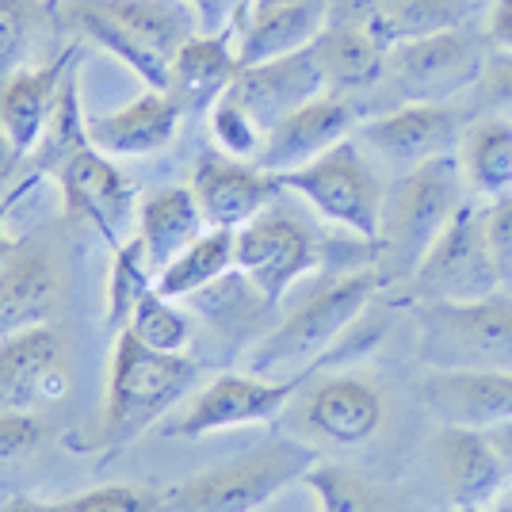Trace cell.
Instances as JSON below:
<instances>
[{
  "mask_svg": "<svg viewBox=\"0 0 512 512\" xmlns=\"http://www.w3.org/2000/svg\"><path fill=\"white\" fill-rule=\"evenodd\" d=\"M39 157H43V169L62 188L65 211L73 218H88L107 237V245L119 249L123 230L134 214L138 188L111 165L107 153H100L88 142L81 104H77V73L65 81L46 138L39 142Z\"/></svg>",
  "mask_w": 512,
  "mask_h": 512,
  "instance_id": "6da1fadb",
  "label": "cell"
},
{
  "mask_svg": "<svg viewBox=\"0 0 512 512\" xmlns=\"http://www.w3.org/2000/svg\"><path fill=\"white\" fill-rule=\"evenodd\" d=\"M379 287H383V272L375 268L344 272L333 283H325L295 314H287L272 333L256 341V348L249 352V371H256L260 379H291L287 371L318 360L325 348L337 344V337L352 321H360L367 302L379 295Z\"/></svg>",
  "mask_w": 512,
  "mask_h": 512,
  "instance_id": "7a4b0ae2",
  "label": "cell"
},
{
  "mask_svg": "<svg viewBox=\"0 0 512 512\" xmlns=\"http://www.w3.org/2000/svg\"><path fill=\"white\" fill-rule=\"evenodd\" d=\"M318 463V451L299 440H272L264 448L237 455L226 467L195 474L188 482L161 493L157 512H256L283 486L302 482V474Z\"/></svg>",
  "mask_w": 512,
  "mask_h": 512,
  "instance_id": "3957f363",
  "label": "cell"
},
{
  "mask_svg": "<svg viewBox=\"0 0 512 512\" xmlns=\"http://www.w3.org/2000/svg\"><path fill=\"white\" fill-rule=\"evenodd\" d=\"M425 367L512 371V291H493L470 302H417Z\"/></svg>",
  "mask_w": 512,
  "mask_h": 512,
  "instance_id": "277c9868",
  "label": "cell"
},
{
  "mask_svg": "<svg viewBox=\"0 0 512 512\" xmlns=\"http://www.w3.org/2000/svg\"><path fill=\"white\" fill-rule=\"evenodd\" d=\"M195 363L184 352H157L142 344L130 329H119L111 379H107L104 440L127 444L146 425H153L180 394L192 386Z\"/></svg>",
  "mask_w": 512,
  "mask_h": 512,
  "instance_id": "5b68a950",
  "label": "cell"
},
{
  "mask_svg": "<svg viewBox=\"0 0 512 512\" xmlns=\"http://www.w3.org/2000/svg\"><path fill=\"white\" fill-rule=\"evenodd\" d=\"M272 176H276L279 192L302 195L321 218L352 230L356 237L375 241L383 234L386 188L379 172L371 169V161L363 157L356 138H344L341 146L325 150L299 169L272 172Z\"/></svg>",
  "mask_w": 512,
  "mask_h": 512,
  "instance_id": "8992f818",
  "label": "cell"
},
{
  "mask_svg": "<svg viewBox=\"0 0 512 512\" xmlns=\"http://www.w3.org/2000/svg\"><path fill=\"white\" fill-rule=\"evenodd\" d=\"M463 203H467V180L459 172V157L440 153L417 169L398 172V180L386 188L379 237L398 260L417 268Z\"/></svg>",
  "mask_w": 512,
  "mask_h": 512,
  "instance_id": "52a82bcc",
  "label": "cell"
},
{
  "mask_svg": "<svg viewBox=\"0 0 512 512\" xmlns=\"http://www.w3.org/2000/svg\"><path fill=\"white\" fill-rule=\"evenodd\" d=\"M486 54L490 39L486 31H474V23L409 39L386 50V85L402 96V104H448L451 96L478 85Z\"/></svg>",
  "mask_w": 512,
  "mask_h": 512,
  "instance_id": "ba28073f",
  "label": "cell"
},
{
  "mask_svg": "<svg viewBox=\"0 0 512 512\" xmlns=\"http://www.w3.org/2000/svg\"><path fill=\"white\" fill-rule=\"evenodd\" d=\"M486 234V207L467 199L413 268V302H470L501 291Z\"/></svg>",
  "mask_w": 512,
  "mask_h": 512,
  "instance_id": "9c48e42d",
  "label": "cell"
},
{
  "mask_svg": "<svg viewBox=\"0 0 512 512\" xmlns=\"http://www.w3.org/2000/svg\"><path fill=\"white\" fill-rule=\"evenodd\" d=\"M321 268V249L314 234L287 214H256L237 230V272L256 287L264 302L279 306L283 295L302 276Z\"/></svg>",
  "mask_w": 512,
  "mask_h": 512,
  "instance_id": "30bf717a",
  "label": "cell"
},
{
  "mask_svg": "<svg viewBox=\"0 0 512 512\" xmlns=\"http://www.w3.org/2000/svg\"><path fill=\"white\" fill-rule=\"evenodd\" d=\"M463 115L451 104H409L390 107L386 115H375L360 127V142L371 146L383 161H390L398 172H409L425 165L440 153H455L463 134Z\"/></svg>",
  "mask_w": 512,
  "mask_h": 512,
  "instance_id": "8fae6325",
  "label": "cell"
},
{
  "mask_svg": "<svg viewBox=\"0 0 512 512\" xmlns=\"http://www.w3.org/2000/svg\"><path fill=\"white\" fill-rule=\"evenodd\" d=\"M302 386L299 379H260V375H218L207 383L188 413L172 425V436H207V432H222V428L237 425H264L272 421L279 409L295 398Z\"/></svg>",
  "mask_w": 512,
  "mask_h": 512,
  "instance_id": "7c38bea8",
  "label": "cell"
},
{
  "mask_svg": "<svg viewBox=\"0 0 512 512\" xmlns=\"http://www.w3.org/2000/svg\"><path fill=\"white\" fill-rule=\"evenodd\" d=\"M363 111L352 96L341 92H325L318 100L302 104L299 111H291L287 119H279L276 127L268 130L264 150L253 165L264 172H287L299 169L306 161L321 157L325 150L341 146L352 134V127H360Z\"/></svg>",
  "mask_w": 512,
  "mask_h": 512,
  "instance_id": "4fadbf2b",
  "label": "cell"
},
{
  "mask_svg": "<svg viewBox=\"0 0 512 512\" xmlns=\"http://www.w3.org/2000/svg\"><path fill=\"white\" fill-rule=\"evenodd\" d=\"M192 192L207 230H241L256 214L268 211L279 184L272 172L256 169L253 161H234L226 153H203L195 165Z\"/></svg>",
  "mask_w": 512,
  "mask_h": 512,
  "instance_id": "5bb4252c",
  "label": "cell"
},
{
  "mask_svg": "<svg viewBox=\"0 0 512 512\" xmlns=\"http://www.w3.org/2000/svg\"><path fill=\"white\" fill-rule=\"evenodd\" d=\"M325 92H329V81L314 46L272 62L245 65L234 81V96L253 111V119L264 130H272L279 119H287L291 111H299L302 104L318 100Z\"/></svg>",
  "mask_w": 512,
  "mask_h": 512,
  "instance_id": "9a60e30c",
  "label": "cell"
},
{
  "mask_svg": "<svg viewBox=\"0 0 512 512\" xmlns=\"http://www.w3.org/2000/svg\"><path fill=\"white\" fill-rule=\"evenodd\" d=\"M425 406L440 417V425L493 428L512 421V371L478 367V371H451L428 367L421 379Z\"/></svg>",
  "mask_w": 512,
  "mask_h": 512,
  "instance_id": "2e32d148",
  "label": "cell"
},
{
  "mask_svg": "<svg viewBox=\"0 0 512 512\" xmlns=\"http://www.w3.org/2000/svg\"><path fill=\"white\" fill-rule=\"evenodd\" d=\"M176 123H180V104L169 92L146 88L138 100L85 119V130L88 142L107 157H146L169 146Z\"/></svg>",
  "mask_w": 512,
  "mask_h": 512,
  "instance_id": "e0dca14e",
  "label": "cell"
},
{
  "mask_svg": "<svg viewBox=\"0 0 512 512\" xmlns=\"http://www.w3.org/2000/svg\"><path fill=\"white\" fill-rule=\"evenodd\" d=\"M73 50H65L62 58L35 69H20L8 85L0 88V130L12 138V146L20 153L39 150L46 138V127L54 119V107L62 100V88L69 81V65Z\"/></svg>",
  "mask_w": 512,
  "mask_h": 512,
  "instance_id": "ac0fdd59",
  "label": "cell"
},
{
  "mask_svg": "<svg viewBox=\"0 0 512 512\" xmlns=\"http://www.w3.org/2000/svg\"><path fill=\"white\" fill-rule=\"evenodd\" d=\"M58 302L54 260L35 245H16L0 260V341L46 325Z\"/></svg>",
  "mask_w": 512,
  "mask_h": 512,
  "instance_id": "d6986e66",
  "label": "cell"
},
{
  "mask_svg": "<svg viewBox=\"0 0 512 512\" xmlns=\"http://www.w3.org/2000/svg\"><path fill=\"white\" fill-rule=\"evenodd\" d=\"M325 23H329V0H299V4H276V8L253 12L249 20L234 27L237 62L245 69V65L306 50L325 31Z\"/></svg>",
  "mask_w": 512,
  "mask_h": 512,
  "instance_id": "ffe728a7",
  "label": "cell"
},
{
  "mask_svg": "<svg viewBox=\"0 0 512 512\" xmlns=\"http://www.w3.org/2000/svg\"><path fill=\"white\" fill-rule=\"evenodd\" d=\"M306 425L344 448L367 444L383 425V394L371 383L348 379V375L325 379L306 398Z\"/></svg>",
  "mask_w": 512,
  "mask_h": 512,
  "instance_id": "44dd1931",
  "label": "cell"
},
{
  "mask_svg": "<svg viewBox=\"0 0 512 512\" xmlns=\"http://www.w3.org/2000/svg\"><path fill=\"white\" fill-rule=\"evenodd\" d=\"M241 62L230 35H195L172 54L169 96L180 111H211L218 96L234 88Z\"/></svg>",
  "mask_w": 512,
  "mask_h": 512,
  "instance_id": "7402d4cb",
  "label": "cell"
},
{
  "mask_svg": "<svg viewBox=\"0 0 512 512\" xmlns=\"http://www.w3.org/2000/svg\"><path fill=\"white\" fill-rule=\"evenodd\" d=\"M459 172L467 180V192L474 199H509L512 195V115H490L482 111L470 119L459 134Z\"/></svg>",
  "mask_w": 512,
  "mask_h": 512,
  "instance_id": "603a6c76",
  "label": "cell"
},
{
  "mask_svg": "<svg viewBox=\"0 0 512 512\" xmlns=\"http://www.w3.org/2000/svg\"><path fill=\"white\" fill-rule=\"evenodd\" d=\"M436 451H440V467H444V486L451 490L455 505H482L509 478L501 455L482 428L444 425Z\"/></svg>",
  "mask_w": 512,
  "mask_h": 512,
  "instance_id": "cb8c5ba5",
  "label": "cell"
},
{
  "mask_svg": "<svg viewBox=\"0 0 512 512\" xmlns=\"http://www.w3.org/2000/svg\"><path fill=\"white\" fill-rule=\"evenodd\" d=\"M62 363V341L50 325L0 341V409H27L43 402V379Z\"/></svg>",
  "mask_w": 512,
  "mask_h": 512,
  "instance_id": "d4e9b609",
  "label": "cell"
},
{
  "mask_svg": "<svg viewBox=\"0 0 512 512\" xmlns=\"http://www.w3.org/2000/svg\"><path fill=\"white\" fill-rule=\"evenodd\" d=\"M203 234H207V218L199 211L192 188H165V192L150 195L138 211V237L146 241L157 272Z\"/></svg>",
  "mask_w": 512,
  "mask_h": 512,
  "instance_id": "484cf974",
  "label": "cell"
},
{
  "mask_svg": "<svg viewBox=\"0 0 512 512\" xmlns=\"http://www.w3.org/2000/svg\"><path fill=\"white\" fill-rule=\"evenodd\" d=\"M111 23H119L127 35H134L142 46L169 58L180 46L203 35L188 0H92Z\"/></svg>",
  "mask_w": 512,
  "mask_h": 512,
  "instance_id": "4316f807",
  "label": "cell"
},
{
  "mask_svg": "<svg viewBox=\"0 0 512 512\" xmlns=\"http://www.w3.org/2000/svg\"><path fill=\"white\" fill-rule=\"evenodd\" d=\"M314 50H318L321 69H325L329 92L352 96V92H363V88L386 81V50L360 27L325 23V31L314 39Z\"/></svg>",
  "mask_w": 512,
  "mask_h": 512,
  "instance_id": "83f0119b",
  "label": "cell"
},
{
  "mask_svg": "<svg viewBox=\"0 0 512 512\" xmlns=\"http://www.w3.org/2000/svg\"><path fill=\"white\" fill-rule=\"evenodd\" d=\"M237 268V230H207V234L192 241L172 264H165L153 291L165 299H184V295H199L214 283L230 276Z\"/></svg>",
  "mask_w": 512,
  "mask_h": 512,
  "instance_id": "f1b7e54d",
  "label": "cell"
},
{
  "mask_svg": "<svg viewBox=\"0 0 512 512\" xmlns=\"http://www.w3.org/2000/svg\"><path fill=\"white\" fill-rule=\"evenodd\" d=\"M474 16H478V0H390L379 12V20L367 27V35L383 50H390L409 39H425L436 31L474 23Z\"/></svg>",
  "mask_w": 512,
  "mask_h": 512,
  "instance_id": "f546056e",
  "label": "cell"
},
{
  "mask_svg": "<svg viewBox=\"0 0 512 512\" xmlns=\"http://www.w3.org/2000/svg\"><path fill=\"white\" fill-rule=\"evenodd\" d=\"M73 23L85 31L88 39H96L104 50H111L123 65H130V69L146 81V88L169 92V85H172V62L169 58H161L157 50H150V46L138 43L134 35H127L119 23L107 20L92 0H77V4H73Z\"/></svg>",
  "mask_w": 512,
  "mask_h": 512,
  "instance_id": "4dcf8cb0",
  "label": "cell"
},
{
  "mask_svg": "<svg viewBox=\"0 0 512 512\" xmlns=\"http://www.w3.org/2000/svg\"><path fill=\"white\" fill-rule=\"evenodd\" d=\"M153 279H157V268L150 260V249H146L142 237L134 234L115 249V264H111V287H107V310L111 314L107 318L115 329H127L134 306L153 291Z\"/></svg>",
  "mask_w": 512,
  "mask_h": 512,
  "instance_id": "1f68e13d",
  "label": "cell"
},
{
  "mask_svg": "<svg viewBox=\"0 0 512 512\" xmlns=\"http://www.w3.org/2000/svg\"><path fill=\"white\" fill-rule=\"evenodd\" d=\"M211 134L218 142V150L234 161H256L264 150L268 130L253 119V111L234 96V88L226 96H218V104L211 107Z\"/></svg>",
  "mask_w": 512,
  "mask_h": 512,
  "instance_id": "d6a6232c",
  "label": "cell"
},
{
  "mask_svg": "<svg viewBox=\"0 0 512 512\" xmlns=\"http://www.w3.org/2000/svg\"><path fill=\"white\" fill-rule=\"evenodd\" d=\"M127 329L142 344L157 348V352H184L188 341H192V325H188V318L172 306V299L157 295V291H150L146 299L134 306Z\"/></svg>",
  "mask_w": 512,
  "mask_h": 512,
  "instance_id": "836d02e7",
  "label": "cell"
},
{
  "mask_svg": "<svg viewBox=\"0 0 512 512\" xmlns=\"http://www.w3.org/2000/svg\"><path fill=\"white\" fill-rule=\"evenodd\" d=\"M302 482L314 490L321 512H375V493L360 474L337 463H314L302 474Z\"/></svg>",
  "mask_w": 512,
  "mask_h": 512,
  "instance_id": "e575fe53",
  "label": "cell"
},
{
  "mask_svg": "<svg viewBox=\"0 0 512 512\" xmlns=\"http://www.w3.org/2000/svg\"><path fill=\"white\" fill-rule=\"evenodd\" d=\"M31 23H35L31 0H0V88L23 69L31 46Z\"/></svg>",
  "mask_w": 512,
  "mask_h": 512,
  "instance_id": "d590c367",
  "label": "cell"
},
{
  "mask_svg": "<svg viewBox=\"0 0 512 512\" xmlns=\"http://www.w3.org/2000/svg\"><path fill=\"white\" fill-rule=\"evenodd\" d=\"M62 512H157L161 497L142 486H104L58 505Z\"/></svg>",
  "mask_w": 512,
  "mask_h": 512,
  "instance_id": "8d00e7d4",
  "label": "cell"
},
{
  "mask_svg": "<svg viewBox=\"0 0 512 512\" xmlns=\"http://www.w3.org/2000/svg\"><path fill=\"white\" fill-rule=\"evenodd\" d=\"M474 96H482V111L490 115H512V50L490 46L486 69L474 85Z\"/></svg>",
  "mask_w": 512,
  "mask_h": 512,
  "instance_id": "74e56055",
  "label": "cell"
},
{
  "mask_svg": "<svg viewBox=\"0 0 512 512\" xmlns=\"http://www.w3.org/2000/svg\"><path fill=\"white\" fill-rule=\"evenodd\" d=\"M43 440V421L27 409H0V459L27 455Z\"/></svg>",
  "mask_w": 512,
  "mask_h": 512,
  "instance_id": "f35d334b",
  "label": "cell"
},
{
  "mask_svg": "<svg viewBox=\"0 0 512 512\" xmlns=\"http://www.w3.org/2000/svg\"><path fill=\"white\" fill-rule=\"evenodd\" d=\"M486 234H490V249L497 260V272L501 283H512V195L509 199H497L486 203Z\"/></svg>",
  "mask_w": 512,
  "mask_h": 512,
  "instance_id": "ab89813d",
  "label": "cell"
},
{
  "mask_svg": "<svg viewBox=\"0 0 512 512\" xmlns=\"http://www.w3.org/2000/svg\"><path fill=\"white\" fill-rule=\"evenodd\" d=\"M203 35H230L249 0H188Z\"/></svg>",
  "mask_w": 512,
  "mask_h": 512,
  "instance_id": "60d3db41",
  "label": "cell"
},
{
  "mask_svg": "<svg viewBox=\"0 0 512 512\" xmlns=\"http://www.w3.org/2000/svg\"><path fill=\"white\" fill-rule=\"evenodd\" d=\"M386 4L390 0H329V23H348V27L367 31Z\"/></svg>",
  "mask_w": 512,
  "mask_h": 512,
  "instance_id": "b9f144b4",
  "label": "cell"
},
{
  "mask_svg": "<svg viewBox=\"0 0 512 512\" xmlns=\"http://www.w3.org/2000/svg\"><path fill=\"white\" fill-rule=\"evenodd\" d=\"M486 39L497 50H512V0H490V8H486Z\"/></svg>",
  "mask_w": 512,
  "mask_h": 512,
  "instance_id": "7bdbcfd3",
  "label": "cell"
},
{
  "mask_svg": "<svg viewBox=\"0 0 512 512\" xmlns=\"http://www.w3.org/2000/svg\"><path fill=\"white\" fill-rule=\"evenodd\" d=\"M486 436H490V444L497 448V455H501V463H505V470L512 474V421H505V425L486 428Z\"/></svg>",
  "mask_w": 512,
  "mask_h": 512,
  "instance_id": "ee69618b",
  "label": "cell"
},
{
  "mask_svg": "<svg viewBox=\"0 0 512 512\" xmlns=\"http://www.w3.org/2000/svg\"><path fill=\"white\" fill-rule=\"evenodd\" d=\"M65 390H69V375H65L62 363H58V367H50V371H46L43 394H39V398H43V402H62Z\"/></svg>",
  "mask_w": 512,
  "mask_h": 512,
  "instance_id": "f6af8a7d",
  "label": "cell"
},
{
  "mask_svg": "<svg viewBox=\"0 0 512 512\" xmlns=\"http://www.w3.org/2000/svg\"><path fill=\"white\" fill-rule=\"evenodd\" d=\"M20 157H23V153L12 146V138L0 130V180H4V176H8L12 169H16V161H20Z\"/></svg>",
  "mask_w": 512,
  "mask_h": 512,
  "instance_id": "bcb514c9",
  "label": "cell"
},
{
  "mask_svg": "<svg viewBox=\"0 0 512 512\" xmlns=\"http://www.w3.org/2000/svg\"><path fill=\"white\" fill-rule=\"evenodd\" d=\"M23 192H27V188H20V192L8 195V199H0V260H4V256H8L12 249H16V241H8V234H4V214H8L12 207H16V199H20Z\"/></svg>",
  "mask_w": 512,
  "mask_h": 512,
  "instance_id": "7dc6e473",
  "label": "cell"
},
{
  "mask_svg": "<svg viewBox=\"0 0 512 512\" xmlns=\"http://www.w3.org/2000/svg\"><path fill=\"white\" fill-rule=\"evenodd\" d=\"M0 512H62L58 505H35V501H16V505H8V509Z\"/></svg>",
  "mask_w": 512,
  "mask_h": 512,
  "instance_id": "c3c4849f",
  "label": "cell"
},
{
  "mask_svg": "<svg viewBox=\"0 0 512 512\" xmlns=\"http://www.w3.org/2000/svg\"><path fill=\"white\" fill-rule=\"evenodd\" d=\"M459 512H482V505H459Z\"/></svg>",
  "mask_w": 512,
  "mask_h": 512,
  "instance_id": "681fc988",
  "label": "cell"
},
{
  "mask_svg": "<svg viewBox=\"0 0 512 512\" xmlns=\"http://www.w3.org/2000/svg\"><path fill=\"white\" fill-rule=\"evenodd\" d=\"M493 512H512V505H497Z\"/></svg>",
  "mask_w": 512,
  "mask_h": 512,
  "instance_id": "f907efd6",
  "label": "cell"
}]
</instances>
